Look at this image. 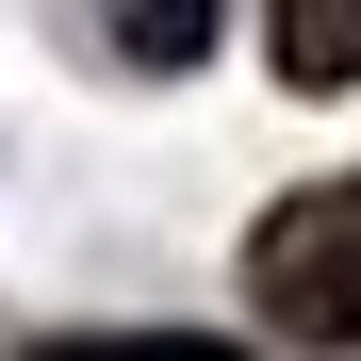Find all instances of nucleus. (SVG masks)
Listing matches in <instances>:
<instances>
[{
	"label": "nucleus",
	"instance_id": "obj_1",
	"mask_svg": "<svg viewBox=\"0 0 361 361\" xmlns=\"http://www.w3.org/2000/svg\"><path fill=\"white\" fill-rule=\"evenodd\" d=\"M247 295L295 345H361V180H312L247 230Z\"/></svg>",
	"mask_w": 361,
	"mask_h": 361
},
{
	"label": "nucleus",
	"instance_id": "obj_2",
	"mask_svg": "<svg viewBox=\"0 0 361 361\" xmlns=\"http://www.w3.org/2000/svg\"><path fill=\"white\" fill-rule=\"evenodd\" d=\"M99 33H115V66H148V82H180V66H214L230 0H99Z\"/></svg>",
	"mask_w": 361,
	"mask_h": 361
},
{
	"label": "nucleus",
	"instance_id": "obj_3",
	"mask_svg": "<svg viewBox=\"0 0 361 361\" xmlns=\"http://www.w3.org/2000/svg\"><path fill=\"white\" fill-rule=\"evenodd\" d=\"M279 82H312V99L361 82V0H279Z\"/></svg>",
	"mask_w": 361,
	"mask_h": 361
},
{
	"label": "nucleus",
	"instance_id": "obj_4",
	"mask_svg": "<svg viewBox=\"0 0 361 361\" xmlns=\"http://www.w3.org/2000/svg\"><path fill=\"white\" fill-rule=\"evenodd\" d=\"M33 361H247V345H214V329H99V345H33Z\"/></svg>",
	"mask_w": 361,
	"mask_h": 361
}]
</instances>
